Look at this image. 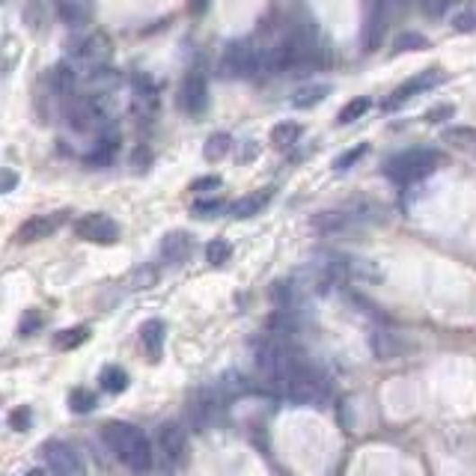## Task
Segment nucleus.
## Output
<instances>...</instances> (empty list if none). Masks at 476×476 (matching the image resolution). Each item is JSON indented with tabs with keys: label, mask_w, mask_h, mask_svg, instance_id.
Instances as JSON below:
<instances>
[{
	"label": "nucleus",
	"mask_w": 476,
	"mask_h": 476,
	"mask_svg": "<svg viewBox=\"0 0 476 476\" xmlns=\"http://www.w3.org/2000/svg\"><path fill=\"white\" fill-rule=\"evenodd\" d=\"M265 75H310L322 66V31L310 9L295 0L259 22L254 33Z\"/></svg>",
	"instance_id": "f257e3e1"
},
{
	"label": "nucleus",
	"mask_w": 476,
	"mask_h": 476,
	"mask_svg": "<svg viewBox=\"0 0 476 476\" xmlns=\"http://www.w3.org/2000/svg\"><path fill=\"white\" fill-rule=\"evenodd\" d=\"M223 211H229L227 200L215 197V193H211V197H200V200L191 202V215H193V218H202V220L218 218V215H223Z\"/></svg>",
	"instance_id": "7c9ffc66"
},
{
	"label": "nucleus",
	"mask_w": 476,
	"mask_h": 476,
	"mask_svg": "<svg viewBox=\"0 0 476 476\" xmlns=\"http://www.w3.org/2000/svg\"><path fill=\"white\" fill-rule=\"evenodd\" d=\"M304 138V125L298 120H283L271 129V147L274 149H292L298 147V140Z\"/></svg>",
	"instance_id": "cd10ccee"
},
{
	"label": "nucleus",
	"mask_w": 476,
	"mask_h": 476,
	"mask_svg": "<svg viewBox=\"0 0 476 476\" xmlns=\"http://www.w3.org/2000/svg\"><path fill=\"white\" fill-rule=\"evenodd\" d=\"M42 328V313H36V310H27V313L22 316V325H18V330L22 334H33V330Z\"/></svg>",
	"instance_id": "a18cd8bd"
},
{
	"label": "nucleus",
	"mask_w": 476,
	"mask_h": 476,
	"mask_svg": "<svg viewBox=\"0 0 476 476\" xmlns=\"http://www.w3.org/2000/svg\"><path fill=\"white\" fill-rule=\"evenodd\" d=\"M450 27H453L455 33H473V31H476V13L464 9V13L453 15V18H450Z\"/></svg>",
	"instance_id": "c03bdc74"
},
{
	"label": "nucleus",
	"mask_w": 476,
	"mask_h": 476,
	"mask_svg": "<svg viewBox=\"0 0 476 476\" xmlns=\"http://www.w3.org/2000/svg\"><path fill=\"white\" fill-rule=\"evenodd\" d=\"M334 93V86L330 84H319V81H310V84H301L298 90L292 93V108L295 111H313L319 108L322 102H328V95Z\"/></svg>",
	"instance_id": "b1692460"
},
{
	"label": "nucleus",
	"mask_w": 476,
	"mask_h": 476,
	"mask_svg": "<svg viewBox=\"0 0 476 476\" xmlns=\"http://www.w3.org/2000/svg\"><path fill=\"white\" fill-rule=\"evenodd\" d=\"M441 84H446V72L441 69V66H429V69L414 72L411 77H405V81L396 86V90L382 102V111H384V113L400 111L402 104H408L411 99H417V95H426V93L438 90Z\"/></svg>",
	"instance_id": "f8f14e48"
},
{
	"label": "nucleus",
	"mask_w": 476,
	"mask_h": 476,
	"mask_svg": "<svg viewBox=\"0 0 476 476\" xmlns=\"http://www.w3.org/2000/svg\"><path fill=\"white\" fill-rule=\"evenodd\" d=\"M218 75L223 81H256L262 77V54L254 36L229 39L220 51Z\"/></svg>",
	"instance_id": "423d86ee"
},
{
	"label": "nucleus",
	"mask_w": 476,
	"mask_h": 476,
	"mask_svg": "<svg viewBox=\"0 0 476 476\" xmlns=\"http://www.w3.org/2000/svg\"><path fill=\"white\" fill-rule=\"evenodd\" d=\"M24 476H45V473H42V471H27Z\"/></svg>",
	"instance_id": "8fccbe9b"
},
{
	"label": "nucleus",
	"mask_w": 476,
	"mask_h": 476,
	"mask_svg": "<svg viewBox=\"0 0 476 476\" xmlns=\"http://www.w3.org/2000/svg\"><path fill=\"white\" fill-rule=\"evenodd\" d=\"M9 429L13 432H27L33 426V411L27 405H18V408H13V411H9Z\"/></svg>",
	"instance_id": "ea45409f"
},
{
	"label": "nucleus",
	"mask_w": 476,
	"mask_h": 476,
	"mask_svg": "<svg viewBox=\"0 0 476 476\" xmlns=\"http://www.w3.org/2000/svg\"><path fill=\"white\" fill-rule=\"evenodd\" d=\"M111 57H113V42L104 31H86L66 45V60H72L77 66V72L111 66Z\"/></svg>",
	"instance_id": "1a4fd4ad"
},
{
	"label": "nucleus",
	"mask_w": 476,
	"mask_h": 476,
	"mask_svg": "<svg viewBox=\"0 0 476 476\" xmlns=\"http://www.w3.org/2000/svg\"><path fill=\"white\" fill-rule=\"evenodd\" d=\"M369 346H373V355L382 357V361H393V357L405 355V348H408L405 339L400 334H393V330H387V328L373 330V339H369Z\"/></svg>",
	"instance_id": "a878e982"
},
{
	"label": "nucleus",
	"mask_w": 476,
	"mask_h": 476,
	"mask_svg": "<svg viewBox=\"0 0 476 476\" xmlns=\"http://www.w3.org/2000/svg\"><path fill=\"white\" fill-rule=\"evenodd\" d=\"M102 441L113 453V459L120 462L129 473L147 476L152 471V462H155L152 444L147 435H143V429H138L134 423L108 420L102 426Z\"/></svg>",
	"instance_id": "20e7f679"
},
{
	"label": "nucleus",
	"mask_w": 476,
	"mask_h": 476,
	"mask_svg": "<svg viewBox=\"0 0 476 476\" xmlns=\"http://www.w3.org/2000/svg\"><path fill=\"white\" fill-rule=\"evenodd\" d=\"M131 283H134V286H149V283H155V271H152V265H147V268H138V271H134Z\"/></svg>",
	"instance_id": "de8ad7c7"
},
{
	"label": "nucleus",
	"mask_w": 476,
	"mask_h": 476,
	"mask_svg": "<svg viewBox=\"0 0 476 476\" xmlns=\"http://www.w3.org/2000/svg\"><path fill=\"white\" fill-rule=\"evenodd\" d=\"M39 455H42L45 468L51 476H84V462L77 455L75 446H69L60 438H48L39 446Z\"/></svg>",
	"instance_id": "2eb2a0df"
},
{
	"label": "nucleus",
	"mask_w": 476,
	"mask_h": 476,
	"mask_svg": "<svg viewBox=\"0 0 476 476\" xmlns=\"http://www.w3.org/2000/svg\"><path fill=\"white\" fill-rule=\"evenodd\" d=\"M120 147H122V134H120V129L102 131L99 138H93V147L86 149L84 161L90 164V167H108V164L116 161V155H120Z\"/></svg>",
	"instance_id": "6ab92c4d"
},
{
	"label": "nucleus",
	"mask_w": 476,
	"mask_h": 476,
	"mask_svg": "<svg viewBox=\"0 0 476 476\" xmlns=\"http://www.w3.org/2000/svg\"><path fill=\"white\" fill-rule=\"evenodd\" d=\"M75 236L90 245H113L120 241V223L108 211H86L75 220Z\"/></svg>",
	"instance_id": "dca6fc26"
},
{
	"label": "nucleus",
	"mask_w": 476,
	"mask_h": 476,
	"mask_svg": "<svg viewBox=\"0 0 476 476\" xmlns=\"http://www.w3.org/2000/svg\"><path fill=\"white\" fill-rule=\"evenodd\" d=\"M369 108H373V99H369V95H357V99L343 104V111H339L337 122L339 125H352L357 120H364V116L369 113Z\"/></svg>",
	"instance_id": "72a5a7b5"
},
{
	"label": "nucleus",
	"mask_w": 476,
	"mask_h": 476,
	"mask_svg": "<svg viewBox=\"0 0 476 476\" xmlns=\"http://www.w3.org/2000/svg\"><path fill=\"white\" fill-rule=\"evenodd\" d=\"M429 48V39H426L423 33H417V31H405L396 36V42H393V54H417V51H426Z\"/></svg>",
	"instance_id": "f704fd0d"
},
{
	"label": "nucleus",
	"mask_w": 476,
	"mask_h": 476,
	"mask_svg": "<svg viewBox=\"0 0 476 476\" xmlns=\"http://www.w3.org/2000/svg\"><path fill=\"white\" fill-rule=\"evenodd\" d=\"M45 15H48L45 0H24V22L33 33H39L45 27Z\"/></svg>",
	"instance_id": "4c0bfd02"
},
{
	"label": "nucleus",
	"mask_w": 476,
	"mask_h": 476,
	"mask_svg": "<svg viewBox=\"0 0 476 476\" xmlns=\"http://www.w3.org/2000/svg\"><path fill=\"white\" fill-rule=\"evenodd\" d=\"M227 393L220 391V384H202L188 396V405H184V414H188V423L193 429H211L223 420V411H227Z\"/></svg>",
	"instance_id": "9d476101"
},
{
	"label": "nucleus",
	"mask_w": 476,
	"mask_h": 476,
	"mask_svg": "<svg viewBox=\"0 0 476 476\" xmlns=\"http://www.w3.org/2000/svg\"><path fill=\"white\" fill-rule=\"evenodd\" d=\"M161 262H167V265H182L184 259L193 254V236L184 229H173L167 236L161 238Z\"/></svg>",
	"instance_id": "aec40b11"
},
{
	"label": "nucleus",
	"mask_w": 476,
	"mask_h": 476,
	"mask_svg": "<svg viewBox=\"0 0 476 476\" xmlns=\"http://www.w3.org/2000/svg\"><path fill=\"white\" fill-rule=\"evenodd\" d=\"M366 155H369V143H357V147L346 149L343 155H337L330 167H334V173H346V170H352L357 161H364Z\"/></svg>",
	"instance_id": "e433bc0d"
},
{
	"label": "nucleus",
	"mask_w": 476,
	"mask_h": 476,
	"mask_svg": "<svg viewBox=\"0 0 476 476\" xmlns=\"http://www.w3.org/2000/svg\"><path fill=\"white\" fill-rule=\"evenodd\" d=\"M129 384H131V375L125 373V369L120 364H108L102 369V375H99V387L104 393H125L129 391Z\"/></svg>",
	"instance_id": "c85d7f7f"
},
{
	"label": "nucleus",
	"mask_w": 476,
	"mask_h": 476,
	"mask_svg": "<svg viewBox=\"0 0 476 476\" xmlns=\"http://www.w3.org/2000/svg\"><path fill=\"white\" fill-rule=\"evenodd\" d=\"M176 102H179V111L184 116H191V120H197V116L209 111V69L202 60H193L184 69Z\"/></svg>",
	"instance_id": "9b49d317"
},
{
	"label": "nucleus",
	"mask_w": 476,
	"mask_h": 476,
	"mask_svg": "<svg viewBox=\"0 0 476 476\" xmlns=\"http://www.w3.org/2000/svg\"><path fill=\"white\" fill-rule=\"evenodd\" d=\"M387 220V209L375 200H355L348 206L339 209H328L319 211V215L310 218V227H313L316 236L322 238H352V236H364L369 227Z\"/></svg>",
	"instance_id": "f03ea898"
},
{
	"label": "nucleus",
	"mask_w": 476,
	"mask_h": 476,
	"mask_svg": "<svg viewBox=\"0 0 476 476\" xmlns=\"http://www.w3.org/2000/svg\"><path fill=\"white\" fill-rule=\"evenodd\" d=\"M384 27H387V0H364V27H361L364 54H375L382 48Z\"/></svg>",
	"instance_id": "a211bd4d"
},
{
	"label": "nucleus",
	"mask_w": 476,
	"mask_h": 476,
	"mask_svg": "<svg viewBox=\"0 0 476 476\" xmlns=\"http://www.w3.org/2000/svg\"><path fill=\"white\" fill-rule=\"evenodd\" d=\"M325 280H339V283H384V271L375 265L373 259L366 256H355V254H328L325 256V268H322Z\"/></svg>",
	"instance_id": "6e6552de"
},
{
	"label": "nucleus",
	"mask_w": 476,
	"mask_h": 476,
	"mask_svg": "<svg viewBox=\"0 0 476 476\" xmlns=\"http://www.w3.org/2000/svg\"><path fill=\"white\" fill-rule=\"evenodd\" d=\"M441 143L462 155L476 158V125H450L441 131Z\"/></svg>",
	"instance_id": "393cba45"
},
{
	"label": "nucleus",
	"mask_w": 476,
	"mask_h": 476,
	"mask_svg": "<svg viewBox=\"0 0 476 476\" xmlns=\"http://www.w3.org/2000/svg\"><path fill=\"white\" fill-rule=\"evenodd\" d=\"M155 450H158V459L164 464V471L167 473L179 471L184 464V459H188V429L176 420L161 423L158 435H155Z\"/></svg>",
	"instance_id": "4468645a"
},
{
	"label": "nucleus",
	"mask_w": 476,
	"mask_h": 476,
	"mask_svg": "<svg viewBox=\"0 0 476 476\" xmlns=\"http://www.w3.org/2000/svg\"><path fill=\"white\" fill-rule=\"evenodd\" d=\"M86 339H90V328H86V325H75V328L57 330V334H54V348H60V352H69V348L84 346Z\"/></svg>",
	"instance_id": "2f4dec72"
},
{
	"label": "nucleus",
	"mask_w": 476,
	"mask_h": 476,
	"mask_svg": "<svg viewBox=\"0 0 476 476\" xmlns=\"http://www.w3.org/2000/svg\"><path fill=\"white\" fill-rule=\"evenodd\" d=\"M446 164V155L435 147H411V149H402L391 155V158L384 161V179L400 184V188H411V184L423 182L435 176L441 167Z\"/></svg>",
	"instance_id": "39448f33"
},
{
	"label": "nucleus",
	"mask_w": 476,
	"mask_h": 476,
	"mask_svg": "<svg viewBox=\"0 0 476 476\" xmlns=\"http://www.w3.org/2000/svg\"><path fill=\"white\" fill-rule=\"evenodd\" d=\"M140 346H143V355H147L152 364L161 361L164 346H167V325H164V319H147V322L140 325Z\"/></svg>",
	"instance_id": "412c9836"
},
{
	"label": "nucleus",
	"mask_w": 476,
	"mask_h": 476,
	"mask_svg": "<svg viewBox=\"0 0 476 476\" xmlns=\"http://www.w3.org/2000/svg\"><path fill=\"white\" fill-rule=\"evenodd\" d=\"M307 328L304 322V316L298 313V310L292 307H283V310H274V313L268 316V322H265V330L268 334H280V337H301V330Z\"/></svg>",
	"instance_id": "5701e85b"
},
{
	"label": "nucleus",
	"mask_w": 476,
	"mask_h": 476,
	"mask_svg": "<svg viewBox=\"0 0 476 476\" xmlns=\"http://www.w3.org/2000/svg\"><path fill=\"white\" fill-rule=\"evenodd\" d=\"M274 391L295 405H322L330 396V378L313 361H307V364H301L289 378H283Z\"/></svg>",
	"instance_id": "0eeeda50"
},
{
	"label": "nucleus",
	"mask_w": 476,
	"mask_h": 476,
	"mask_svg": "<svg viewBox=\"0 0 476 476\" xmlns=\"http://www.w3.org/2000/svg\"><path fill=\"white\" fill-rule=\"evenodd\" d=\"M218 384H220V391L227 393L229 402L232 400H241V396H247V393H254V384H250L241 373H227Z\"/></svg>",
	"instance_id": "473e14b6"
},
{
	"label": "nucleus",
	"mask_w": 476,
	"mask_h": 476,
	"mask_svg": "<svg viewBox=\"0 0 476 476\" xmlns=\"http://www.w3.org/2000/svg\"><path fill=\"white\" fill-rule=\"evenodd\" d=\"M232 256V245H229V238H211L209 245H206V262L209 265H223V262H229Z\"/></svg>",
	"instance_id": "58836bf2"
},
{
	"label": "nucleus",
	"mask_w": 476,
	"mask_h": 476,
	"mask_svg": "<svg viewBox=\"0 0 476 476\" xmlns=\"http://www.w3.org/2000/svg\"><path fill=\"white\" fill-rule=\"evenodd\" d=\"M455 116V104H435V108H429L423 113V122H429V125H441L446 120H453Z\"/></svg>",
	"instance_id": "a19ab883"
},
{
	"label": "nucleus",
	"mask_w": 476,
	"mask_h": 476,
	"mask_svg": "<svg viewBox=\"0 0 476 476\" xmlns=\"http://www.w3.org/2000/svg\"><path fill=\"white\" fill-rule=\"evenodd\" d=\"M250 355H254V364L262 373V378L277 387L283 378H289L301 364H307L310 357L304 355V348L295 337H280V334H262L259 339H254L250 346Z\"/></svg>",
	"instance_id": "7ed1b4c3"
},
{
	"label": "nucleus",
	"mask_w": 476,
	"mask_h": 476,
	"mask_svg": "<svg viewBox=\"0 0 476 476\" xmlns=\"http://www.w3.org/2000/svg\"><path fill=\"white\" fill-rule=\"evenodd\" d=\"M232 149V138L227 131H215V134H209L206 143H202V158H206L209 164H218L223 161L229 155Z\"/></svg>",
	"instance_id": "c756f323"
},
{
	"label": "nucleus",
	"mask_w": 476,
	"mask_h": 476,
	"mask_svg": "<svg viewBox=\"0 0 476 476\" xmlns=\"http://www.w3.org/2000/svg\"><path fill=\"white\" fill-rule=\"evenodd\" d=\"M18 184V173L13 167H4L0 170V193H13Z\"/></svg>",
	"instance_id": "49530a36"
},
{
	"label": "nucleus",
	"mask_w": 476,
	"mask_h": 476,
	"mask_svg": "<svg viewBox=\"0 0 476 476\" xmlns=\"http://www.w3.org/2000/svg\"><path fill=\"white\" fill-rule=\"evenodd\" d=\"M66 220H69V211H48V215H33V218H27L22 227L15 229L13 245H18V247L36 245V241L54 236V232L60 229Z\"/></svg>",
	"instance_id": "f3484780"
},
{
	"label": "nucleus",
	"mask_w": 476,
	"mask_h": 476,
	"mask_svg": "<svg viewBox=\"0 0 476 476\" xmlns=\"http://www.w3.org/2000/svg\"><path fill=\"white\" fill-rule=\"evenodd\" d=\"M259 155V143L256 140H247L245 147H241V152H238V164H250Z\"/></svg>",
	"instance_id": "09e8293b"
},
{
	"label": "nucleus",
	"mask_w": 476,
	"mask_h": 476,
	"mask_svg": "<svg viewBox=\"0 0 476 476\" xmlns=\"http://www.w3.org/2000/svg\"><path fill=\"white\" fill-rule=\"evenodd\" d=\"M57 15L63 24H69L72 31H81L84 24H90V0H54Z\"/></svg>",
	"instance_id": "bb28decb"
},
{
	"label": "nucleus",
	"mask_w": 476,
	"mask_h": 476,
	"mask_svg": "<svg viewBox=\"0 0 476 476\" xmlns=\"http://www.w3.org/2000/svg\"><path fill=\"white\" fill-rule=\"evenodd\" d=\"M453 4L455 0H420V9L426 18H444L446 13H450Z\"/></svg>",
	"instance_id": "37998d69"
},
{
	"label": "nucleus",
	"mask_w": 476,
	"mask_h": 476,
	"mask_svg": "<svg viewBox=\"0 0 476 476\" xmlns=\"http://www.w3.org/2000/svg\"><path fill=\"white\" fill-rule=\"evenodd\" d=\"M66 402H69V411H75V414H90L99 400H95V393L90 391V387H72Z\"/></svg>",
	"instance_id": "c9c22d12"
},
{
	"label": "nucleus",
	"mask_w": 476,
	"mask_h": 476,
	"mask_svg": "<svg viewBox=\"0 0 476 476\" xmlns=\"http://www.w3.org/2000/svg\"><path fill=\"white\" fill-rule=\"evenodd\" d=\"M274 200V188H259V191H250L245 197H238L236 202L229 206V218L236 220H250L262 215V209H268V202Z\"/></svg>",
	"instance_id": "4be33fe9"
},
{
	"label": "nucleus",
	"mask_w": 476,
	"mask_h": 476,
	"mask_svg": "<svg viewBox=\"0 0 476 476\" xmlns=\"http://www.w3.org/2000/svg\"><path fill=\"white\" fill-rule=\"evenodd\" d=\"M129 93H131V113L140 125H152L155 116L161 111V90L149 72L138 69L129 77Z\"/></svg>",
	"instance_id": "ddd939ff"
},
{
	"label": "nucleus",
	"mask_w": 476,
	"mask_h": 476,
	"mask_svg": "<svg viewBox=\"0 0 476 476\" xmlns=\"http://www.w3.org/2000/svg\"><path fill=\"white\" fill-rule=\"evenodd\" d=\"M220 184H223V179L220 176H200V179H193L191 182V193H206V197H211L215 191H220Z\"/></svg>",
	"instance_id": "79ce46f5"
}]
</instances>
